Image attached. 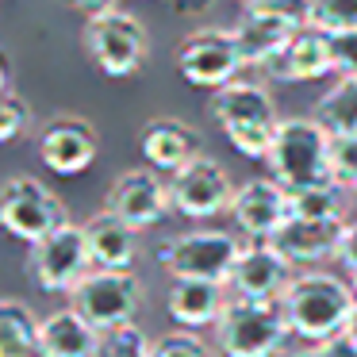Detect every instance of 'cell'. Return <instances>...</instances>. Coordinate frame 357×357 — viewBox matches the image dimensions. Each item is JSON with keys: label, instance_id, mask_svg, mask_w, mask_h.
Wrapping results in <instances>:
<instances>
[{"label": "cell", "instance_id": "1", "mask_svg": "<svg viewBox=\"0 0 357 357\" xmlns=\"http://www.w3.org/2000/svg\"><path fill=\"white\" fill-rule=\"evenodd\" d=\"M280 307L288 315V326L300 342L323 346L349 331V315L357 307V288L349 280L323 269H303L288 280Z\"/></svg>", "mask_w": 357, "mask_h": 357}, {"label": "cell", "instance_id": "2", "mask_svg": "<svg viewBox=\"0 0 357 357\" xmlns=\"http://www.w3.org/2000/svg\"><path fill=\"white\" fill-rule=\"evenodd\" d=\"M208 112L219 127H223L227 142L250 162H265L269 146L277 139V100H273L269 85L254 77H234L231 85L215 89L208 100Z\"/></svg>", "mask_w": 357, "mask_h": 357}, {"label": "cell", "instance_id": "3", "mask_svg": "<svg viewBox=\"0 0 357 357\" xmlns=\"http://www.w3.org/2000/svg\"><path fill=\"white\" fill-rule=\"evenodd\" d=\"M292 326L280 300L231 296L215 323V349L223 357H277L284 354Z\"/></svg>", "mask_w": 357, "mask_h": 357}, {"label": "cell", "instance_id": "4", "mask_svg": "<svg viewBox=\"0 0 357 357\" xmlns=\"http://www.w3.org/2000/svg\"><path fill=\"white\" fill-rule=\"evenodd\" d=\"M265 165H269V177L280 181L288 192L334 181L331 177V131L315 116L280 119Z\"/></svg>", "mask_w": 357, "mask_h": 357}, {"label": "cell", "instance_id": "5", "mask_svg": "<svg viewBox=\"0 0 357 357\" xmlns=\"http://www.w3.org/2000/svg\"><path fill=\"white\" fill-rule=\"evenodd\" d=\"M81 43L104 77H135L150 50L142 20L127 8H104L96 16H85Z\"/></svg>", "mask_w": 357, "mask_h": 357}, {"label": "cell", "instance_id": "6", "mask_svg": "<svg viewBox=\"0 0 357 357\" xmlns=\"http://www.w3.org/2000/svg\"><path fill=\"white\" fill-rule=\"evenodd\" d=\"M238 254H242V242L231 231H219V227H196V231L173 234L158 246V261L165 265V273L173 280L192 277V280L227 284Z\"/></svg>", "mask_w": 357, "mask_h": 357}, {"label": "cell", "instance_id": "7", "mask_svg": "<svg viewBox=\"0 0 357 357\" xmlns=\"http://www.w3.org/2000/svg\"><path fill=\"white\" fill-rule=\"evenodd\" d=\"M0 223L12 238L31 246V242L47 238L54 227L70 223V211L50 185H43L39 177H27V173H16L0 188Z\"/></svg>", "mask_w": 357, "mask_h": 357}, {"label": "cell", "instance_id": "8", "mask_svg": "<svg viewBox=\"0 0 357 357\" xmlns=\"http://www.w3.org/2000/svg\"><path fill=\"white\" fill-rule=\"evenodd\" d=\"M70 307H77L96 331L135 323L142 307V280L135 269H89L85 280L70 292Z\"/></svg>", "mask_w": 357, "mask_h": 357}, {"label": "cell", "instance_id": "9", "mask_svg": "<svg viewBox=\"0 0 357 357\" xmlns=\"http://www.w3.org/2000/svg\"><path fill=\"white\" fill-rule=\"evenodd\" d=\"M93 269V254H89L85 223H62L47 234V238L31 242L27 250V273L35 277V284L43 292H66L85 280V273Z\"/></svg>", "mask_w": 357, "mask_h": 357}, {"label": "cell", "instance_id": "10", "mask_svg": "<svg viewBox=\"0 0 357 357\" xmlns=\"http://www.w3.org/2000/svg\"><path fill=\"white\" fill-rule=\"evenodd\" d=\"M177 70L192 89L215 93V89L231 85L234 77H242L246 62H242L234 31H227V27H200V31H192L177 47Z\"/></svg>", "mask_w": 357, "mask_h": 357}, {"label": "cell", "instance_id": "11", "mask_svg": "<svg viewBox=\"0 0 357 357\" xmlns=\"http://www.w3.org/2000/svg\"><path fill=\"white\" fill-rule=\"evenodd\" d=\"M238 192V185L231 181L223 162H215L211 154L192 158L188 165H181L177 173H169V200L173 211L185 219H215L223 211H231V200Z\"/></svg>", "mask_w": 357, "mask_h": 357}, {"label": "cell", "instance_id": "12", "mask_svg": "<svg viewBox=\"0 0 357 357\" xmlns=\"http://www.w3.org/2000/svg\"><path fill=\"white\" fill-rule=\"evenodd\" d=\"M104 208L112 215L127 219L131 227H139V231H146V227L162 223L173 211L169 181L158 177V169H127L112 181L108 196H104Z\"/></svg>", "mask_w": 357, "mask_h": 357}, {"label": "cell", "instance_id": "13", "mask_svg": "<svg viewBox=\"0 0 357 357\" xmlns=\"http://www.w3.org/2000/svg\"><path fill=\"white\" fill-rule=\"evenodd\" d=\"M100 154L96 127L85 116H54L39 135V162L58 177H77Z\"/></svg>", "mask_w": 357, "mask_h": 357}, {"label": "cell", "instance_id": "14", "mask_svg": "<svg viewBox=\"0 0 357 357\" xmlns=\"http://www.w3.org/2000/svg\"><path fill=\"white\" fill-rule=\"evenodd\" d=\"M288 215H292L288 188L273 177H254L246 185H238V192L231 200V219L250 242H269Z\"/></svg>", "mask_w": 357, "mask_h": 357}, {"label": "cell", "instance_id": "15", "mask_svg": "<svg viewBox=\"0 0 357 357\" xmlns=\"http://www.w3.org/2000/svg\"><path fill=\"white\" fill-rule=\"evenodd\" d=\"M296 265L280 254L273 242H246L231 269V288L234 296H250V300H280L288 280L296 277Z\"/></svg>", "mask_w": 357, "mask_h": 357}, {"label": "cell", "instance_id": "16", "mask_svg": "<svg viewBox=\"0 0 357 357\" xmlns=\"http://www.w3.org/2000/svg\"><path fill=\"white\" fill-rule=\"evenodd\" d=\"M265 77L284 81V85H303V81H319L334 73V50H331V35L319 27H300L292 35L284 50L265 66Z\"/></svg>", "mask_w": 357, "mask_h": 357}, {"label": "cell", "instance_id": "17", "mask_svg": "<svg viewBox=\"0 0 357 357\" xmlns=\"http://www.w3.org/2000/svg\"><path fill=\"white\" fill-rule=\"evenodd\" d=\"M139 150L146 158L150 169L158 173H177L181 165H188L192 158L204 154V139L192 123L177 116H158L142 127L139 135Z\"/></svg>", "mask_w": 357, "mask_h": 357}, {"label": "cell", "instance_id": "18", "mask_svg": "<svg viewBox=\"0 0 357 357\" xmlns=\"http://www.w3.org/2000/svg\"><path fill=\"white\" fill-rule=\"evenodd\" d=\"M342 227H346V219H303V215H288L284 223H280V231L273 234L269 242L292 265H319V261H326V257H338Z\"/></svg>", "mask_w": 357, "mask_h": 357}, {"label": "cell", "instance_id": "19", "mask_svg": "<svg viewBox=\"0 0 357 357\" xmlns=\"http://www.w3.org/2000/svg\"><path fill=\"white\" fill-rule=\"evenodd\" d=\"M231 31H234V39H238L246 70H265V66L292 43V35L300 31V27L288 24V20H280V16H269V12L242 8L238 24H234Z\"/></svg>", "mask_w": 357, "mask_h": 357}, {"label": "cell", "instance_id": "20", "mask_svg": "<svg viewBox=\"0 0 357 357\" xmlns=\"http://www.w3.org/2000/svg\"><path fill=\"white\" fill-rule=\"evenodd\" d=\"M227 284L219 280H192V277H181L173 280L169 296H165V311L177 326L185 331H196V326H215L219 315L227 307Z\"/></svg>", "mask_w": 357, "mask_h": 357}, {"label": "cell", "instance_id": "21", "mask_svg": "<svg viewBox=\"0 0 357 357\" xmlns=\"http://www.w3.org/2000/svg\"><path fill=\"white\" fill-rule=\"evenodd\" d=\"M85 238L96 269H131L139 257V227L112 215L108 208L85 223Z\"/></svg>", "mask_w": 357, "mask_h": 357}, {"label": "cell", "instance_id": "22", "mask_svg": "<svg viewBox=\"0 0 357 357\" xmlns=\"http://www.w3.org/2000/svg\"><path fill=\"white\" fill-rule=\"evenodd\" d=\"M43 342L50 357H100L104 331H96L77 307H62L43 319Z\"/></svg>", "mask_w": 357, "mask_h": 357}, {"label": "cell", "instance_id": "23", "mask_svg": "<svg viewBox=\"0 0 357 357\" xmlns=\"http://www.w3.org/2000/svg\"><path fill=\"white\" fill-rule=\"evenodd\" d=\"M0 357H50L43 342V319L16 296L0 300Z\"/></svg>", "mask_w": 357, "mask_h": 357}, {"label": "cell", "instance_id": "24", "mask_svg": "<svg viewBox=\"0 0 357 357\" xmlns=\"http://www.w3.org/2000/svg\"><path fill=\"white\" fill-rule=\"evenodd\" d=\"M311 116H315L331 135L357 131V73H346V77L334 81V85L319 96Z\"/></svg>", "mask_w": 357, "mask_h": 357}, {"label": "cell", "instance_id": "25", "mask_svg": "<svg viewBox=\"0 0 357 357\" xmlns=\"http://www.w3.org/2000/svg\"><path fill=\"white\" fill-rule=\"evenodd\" d=\"M292 200V215L303 219H346V200H342L338 181H323V185H307L288 192Z\"/></svg>", "mask_w": 357, "mask_h": 357}, {"label": "cell", "instance_id": "26", "mask_svg": "<svg viewBox=\"0 0 357 357\" xmlns=\"http://www.w3.org/2000/svg\"><path fill=\"white\" fill-rule=\"evenodd\" d=\"M35 123V112L24 96L12 89V73L4 70V100H0V142H16Z\"/></svg>", "mask_w": 357, "mask_h": 357}, {"label": "cell", "instance_id": "27", "mask_svg": "<svg viewBox=\"0 0 357 357\" xmlns=\"http://www.w3.org/2000/svg\"><path fill=\"white\" fill-rule=\"evenodd\" d=\"M307 24L326 35L357 31V0H311Z\"/></svg>", "mask_w": 357, "mask_h": 357}, {"label": "cell", "instance_id": "28", "mask_svg": "<svg viewBox=\"0 0 357 357\" xmlns=\"http://www.w3.org/2000/svg\"><path fill=\"white\" fill-rule=\"evenodd\" d=\"M100 357H154V342H150L135 323H123V326L104 331Z\"/></svg>", "mask_w": 357, "mask_h": 357}, {"label": "cell", "instance_id": "29", "mask_svg": "<svg viewBox=\"0 0 357 357\" xmlns=\"http://www.w3.org/2000/svg\"><path fill=\"white\" fill-rule=\"evenodd\" d=\"M331 177L342 188H357V131L331 135Z\"/></svg>", "mask_w": 357, "mask_h": 357}, {"label": "cell", "instance_id": "30", "mask_svg": "<svg viewBox=\"0 0 357 357\" xmlns=\"http://www.w3.org/2000/svg\"><path fill=\"white\" fill-rule=\"evenodd\" d=\"M154 357H211V346L196 331H169L154 342Z\"/></svg>", "mask_w": 357, "mask_h": 357}, {"label": "cell", "instance_id": "31", "mask_svg": "<svg viewBox=\"0 0 357 357\" xmlns=\"http://www.w3.org/2000/svg\"><path fill=\"white\" fill-rule=\"evenodd\" d=\"M242 8H257V12H269V16H280L296 27H307V12H311V0H250Z\"/></svg>", "mask_w": 357, "mask_h": 357}, {"label": "cell", "instance_id": "32", "mask_svg": "<svg viewBox=\"0 0 357 357\" xmlns=\"http://www.w3.org/2000/svg\"><path fill=\"white\" fill-rule=\"evenodd\" d=\"M331 50H334V73H338V77L357 73V31L331 35Z\"/></svg>", "mask_w": 357, "mask_h": 357}, {"label": "cell", "instance_id": "33", "mask_svg": "<svg viewBox=\"0 0 357 357\" xmlns=\"http://www.w3.org/2000/svg\"><path fill=\"white\" fill-rule=\"evenodd\" d=\"M338 265L346 269L349 284L357 288V219L342 227V242H338Z\"/></svg>", "mask_w": 357, "mask_h": 357}, {"label": "cell", "instance_id": "34", "mask_svg": "<svg viewBox=\"0 0 357 357\" xmlns=\"http://www.w3.org/2000/svg\"><path fill=\"white\" fill-rule=\"evenodd\" d=\"M165 4H169V12L181 20H204L219 0H165Z\"/></svg>", "mask_w": 357, "mask_h": 357}, {"label": "cell", "instance_id": "35", "mask_svg": "<svg viewBox=\"0 0 357 357\" xmlns=\"http://www.w3.org/2000/svg\"><path fill=\"white\" fill-rule=\"evenodd\" d=\"M323 357H357V338L354 334H338V338L323 342Z\"/></svg>", "mask_w": 357, "mask_h": 357}, {"label": "cell", "instance_id": "36", "mask_svg": "<svg viewBox=\"0 0 357 357\" xmlns=\"http://www.w3.org/2000/svg\"><path fill=\"white\" fill-rule=\"evenodd\" d=\"M73 12H81V16H96V12L104 8H119V0H66Z\"/></svg>", "mask_w": 357, "mask_h": 357}, {"label": "cell", "instance_id": "37", "mask_svg": "<svg viewBox=\"0 0 357 357\" xmlns=\"http://www.w3.org/2000/svg\"><path fill=\"white\" fill-rule=\"evenodd\" d=\"M284 357H323V346H303V349H292Z\"/></svg>", "mask_w": 357, "mask_h": 357}, {"label": "cell", "instance_id": "38", "mask_svg": "<svg viewBox=\"0 0 357 357\" xmlns=\"http://www.w3.org/2000/svg\"><path fill=\"white\" fill-rule=\"evenodd\" d=\"M349 334L357 338V307H354V315H349Z\"/></svg>", "mask_w": 357, "mask_h": 357}, {"label": "cell", "instance_id": "39", "mask_svg": "<svg viewBox=\"0 0 357 357\" xmlns=\"http://www.w3.org/2000/svg\"><path fill=\"white\" fill-rule=\"evenodd\" d=\"M238 4H250V0H238Z\"/></svg>", "mask_w": 357, "mask_h": 357}, {"label": "cell", "instance_id": "40", "mask_svg": "<svg viewBox=\"0 0 357 357\" xmlns=\"http://www.w3.org/2000/svg\"><path fill=\"white\" fill-rule=\"evenodd\" d=\"M354 192H357V188H354Z\"/></svg>", "mask_w": 357, "mask_h": 357}]
</instances>
